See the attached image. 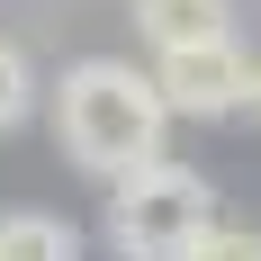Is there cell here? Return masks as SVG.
Listing matches in <instances>:
<instances>
[{"mask_svg":"<svg viewBox=\"0 0 261 261\" xmlns=\"http://www.w3.org/2000/svg\"><path fill=\"white\" fill-rule=\"evenodd\" d=\"M162 135H171V108H162L153 72H135L126 54H90L54 81V144L90 171V180H117L135 162H162Z\"/></svg>","mask_w":261,"mask_h":261,"instance_id":"cell-1","label":"cell"},{"mask_svg":"<svg viewBox=\"0 0 261 261\" xmlns=\"http://www.w3.org/2000/svg\"><path fill=\"white\" fill-rule=\"evenodd\" d=\"M207 225H216V198L180 162H135V171L108 180V243H117V261H180Z\"/></svg>","mask_w":261,"mask_h":261,"instance_id":"cell-2","label":"cell"},{"mask_svg":"<svg viewBox=\"0 0 261 261\" xmlns=\"http://www.w3.org/2000/svg\"><path fill=\"white\" fill-rule=\"evenodd\" d=\"M153 90H162L171 117L225 126V117H243V99H252V54L234 45V27H216V36H198V45L153 54Z\"/></svg>","mask_w":261,"mask_h":261,"instance_id":"cell-3","label":"cell"},{"mask_svg":"<svg viewBox=\"0 0 261 261\" xmlns=\"http://www.w3.org/2000/svg\"><path fill=\"white\" fill-rule=\"evenodd\" d=\"M216 27H234V18H225V0H135V36H144L153 54L198 45V36H216Z\"/></svg>","mask_w":261,"mask_h":261,"instance_id":"cell-4","label":"cell"},{"mask_svg":"<svg viewBox=\"0 0 261 261\" xmlns=\"http://www.w3.org/2000/svg\"><path fill=\"white\" fill-rule=\"evenodd\" d=\"M0 261H81V234L45 207H18V216H0Z\"/></svg>","mask_w":261,"mask_h":261,"instance_id":"cell-5","label":"cell"},{"mask_svg":"<svg viewBox=\"0 0 261 261\" xmlns=\"http://www.w3.org/2000/svg\"><path fill=\"white\" fill-rule=\"evenodd\" d=\"M27 117H36V63L0 36V135H18Z\"/></svg>","mask_w":261,"mask_h":261,"instance_id":"cell-6","label":"cell"},{"mask_svg":"<svg viewBox=\"0 0 261 261\" xmlns=\"http://www.w3.org/2000/svg\"><path fill=\"white\" fill-rule=\"evenodd\" d=\"M180 261H261V234H252V225H225V216H216V225L189 243Z\"/></svg>","mask_w":261,"mask_h":261,"instance_id":"cell-7","label":"cell"},{"mask_svg":"<svg viewBox=\"0 0 261 261\" xmlns=\"http://www.w3.org/2000/svg\"><path fill=\"white\" fill-rule=\"evenodd\" d=\"M243 117H252V126H261V63H252V99H243Z\"/></svg>","mask_w":261,"mask_h":261,"instance_id":"cell-8","label":"cell"}]
</instances>
